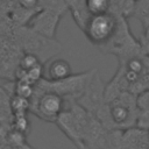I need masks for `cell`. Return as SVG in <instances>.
Segmentation results:
<instances>
[{
  "instance_id": "cell-1",
  "label": "cell",
  "mask_w": 149,
  "mask_h": 149,
  "mask_svg": "<svg viewBox=\"0 0 149 149\" xmlns=\"http://www.w3.org/2000/svg\"><path fill=\"white\" fill-rule=\"evenodd\" d=\"M107 130L127 129L137 123L139 109L136 97L132 92L122 91L106 101Z\"/></svg>"
},
{
  "instance_id": "cell-11",
  "label": "cell",
  "mask_w": 149,
  "mask_h": 149,
  "mask_svg": "<svg viewBox=\"0 0 149 149\" xmlns=\"http://www.w3.org/2000/svg\"><path fill=\"white\" fill-rule=\"evenodd\" d=\"M38 64H41V61H40L38 56L33 54V52H27L20 58L17 68L22 69V70H29V69L38 65Z\"/></svg>"
},
{
  "instance_id": "cell-2",
  "label": "cell",
  "mask_w": 149,
  "mask_h": 149,
  "mask_svg": "<svg viewBox=\"0 0 149 149\" xmlns=\"http://www.w3.org/2000/svg\"><path fill=\"white\" fill-rule=\"evenodd\" d=\"M65 97L51 90H34L30 98L29 111L40 119L48 122H56L59 114L65 108Z\"/></svg>"
},
{
  "instance_id": "cell-6",
  "label": "cell",
  "mask_w": 149,
  "mask_h": 149,
  "mask_svg": "<svg viewBox=\"0 0 149 149\" xmlns=\"http://www.w3.org/2000/svg\"><path fill=\"white\" fill-rule=\"evenodd\" d=\"M44 73L47 80L59 81L72 76V68L68 61L63 58H56L48 64Z\"/></svg>"
},
{
  "instance_id": "cell-10",
  "label": "cell",
  "mask_w": 149,
  "mask_h": 149,
  "mask_svg": "<svg viewBox=\"0 0 149 149\" xmlns=\"http://www.w3.org/2000/svg\"><path fill=\"white\" fill-rule=\"evenodd\" d=\"M34 90H35V85L24 80H16V83L14 84V93L16 95L27 98L29 100L34 94Z\"/></svg>"
},
{
  "instance_id": "cell-4",
  "label": "cell",
  "mask_w": 149,
  "mask_h": 149,
  "mask_svg": "<svg viewBox=\"0 0 149 149\" xmlns=\"http://www.w3.org/2000/svg\"><path fill=\"white\" fill-rule=\"evenodd\" d=\"M148 146L147 129H135L130 127L127 129L108 130L109 149H147Z\"/></svg>"
},
{
  "instance_id": "cell-7",
  "label": "cell",
  "mask_w": 149,
  "mask_h": 149,
  "mask_svg": "<svg viewBox=\"0 0 149 149\" xmlns=\"http://www.w3.org/2000/svg\"><path fill=\"white\" fill-rule=\"evenodd\" d=\"M136 105L139 109L136 126L143 129H148L149 128V90L141 92L136 97Z\"/></svg>"
},
{
  "instance_id": "cell-12",
  "label": "cell",
  "mask_w": 149,
  "mask_h": 149,
  "mask_svg": "<svg viewBox=\"0 0 149 149\" xmlns=\"http://www.w3.org/2000/svg\"><path fill=\"white\" fill-rule=\"evenodd\" d=\"M13 127L15 130H19L23 133L24 135L29 132V121L27 118V113H20V114H13Z\"/></svg>"
},
{
  "instance_id": "cell-14",
  "label": "cell",
  "mask_w": 149,
  "mask_h": 149,
  "mask_svg": "<svg viewBox=\"0 0 149 149\" xmlns=\"http://www.w3.org/2000/svg\"><path fill=\"white\" fill-rule=\"evenodd\" d=\"M147 135H148V140H149V128L147 129Z\"/></svg>"
},
{
  "instance_id": "cell-9",
  "label": "cell",
  "mask_w": 149,
  "mask_h": 149,
  "mask_svg": "<svg viewBox=\"0 0 149 149\" xmlns=\"http://www.w3.org/2000/svg\"><path fill=\"white\" fill-rule=\"evenodd\" d=\"M10 109L13 114H20V113H27L30 108V100L20 95L14 94V97L10 99L9 102Z\"/></svg>"
},
{
  "instance_id": "cell-13",
  "label": "cell",
  "mask_w": 149,
  "mask_h": 149,
  "mask_svg": "<svg viewBox=\"0 0 149 149\" xmlns=\"http://www.w3.org/2000/svg\"><path fill=\"white\" fill-rule=\"evenodd\" d=\"M19 2L24 9H33L37 5L38 0H19Z\"/></svg>"
},
{
  "instance_id": "cell-3",
  "label": "cell",
  "mask_w": 149,
  "mask_h": 149,
  "mask_svg": "<svg viewBox=\"0 0 149 149\" xmlns=\"http://www.w3.org/2000/svg\"><path fill=\"white\" fill-rule=\"evenodd\" d=\"M83 30L93 44L104 45L115 36L118 30V20L109 12L88 15L83 26Z\"/></svg>"
},
{
  "instance_id": "cell-5",
  "label": "cell",
  "mask_w": 149,
  "mask_h": 149,
  "mask_svg": "<svg viewBox=\"0 0 149 149\" xmlns=\"http://www.w3.org/2000/svg\"><path fill=\"white\" fill-rule=\"evenodd\" d=\"M57 21H58L57 15H55L50 12H42L33 19L30 27L38 34H41L48 38H52L55 30H56Z\"/></svg>"
},
{
  "instance_id": "cell-8",
  "label": "cell",
  "mask_w": 149,
  "mask_h": 149,
  "mask_svg": "<svg viewBox=\"0 0 149 149\" xmlns=\"http://www.w3.org/2000/svg\"><path fill=\"white\" fill-rule=\"evenodd\" d=\"M84 6L88 15L102 14L109 12L111 0H84Z\"/></svg>"
}]
</instances>
